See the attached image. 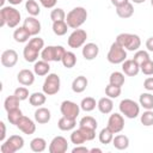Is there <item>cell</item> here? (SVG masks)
<instances>
[{
  "label": "cell",
  "instance_id": "cell-55",
  "mask_svg": "<svg viewBox=\"0 0 153 153\" xmlns=\"http://www.w3.org/2000/svg\"><path fill=\"white\" fill-rule=\"evenodd\" d=\"M90 152H91V153H96V152H97V153H100L102 149H100V148H92V149H90Z\"/></svg>",
  "mask_w": 153,
  "mask_h": 153
},
{
  "label": "cell",
  "instance_id": "cell-29",
  "mask_svg": "<svg viewBox=\"0 0 153 153\" xmlns=\"http://www.w3.org/2000/svg\"><path fill=\"white\" fill-rule=\"evenodd\" d=\"M139 104L146 110H152L153 109V94L149 92L141 93L139 98Z\"/></svg>",
  "mask_w": 153,
  "mask_h": 153
},
{
  "label": "cell",
  "instance_id": "cell-10",
  "mask_svg": "<svg viewBox=\"0 0 153 153\" xmlns=\"http://www.w3.org/2000/svg\"><path fill=\"white\" fill-rule=\"evenodd\" d=\"M86 38H87V33L85 30L82 29H75L68 37L67 39V43L71 48H80L85 44L86 42Z\"/></svg>",
  "mask_w": 153,
  "mask_h": 153
},
{
  "label": "cell",
  "instance_id": "cell-51",
  "mask_svg": "<svg viewBox=\"0 0 153 153\" xmlns=\"http://www.w3.org/2000/svg\"><path fill=\"white\" fill-rule=\"evenodd\" d=\"M129 0H111V4L115 6V7H120V6H123L126 4H128Z\"/></svg>",
  "mask_w": 153,
  "mask_h": 153
},
{
  "label": "cell",
  "instance_id": "cell-16",
  "mask_svg": "<svg viewBox=\"0 0 153 153\" xmlns=\"http://www.w3.org/2000/svg\"><path fill=\"white\" fill-rule=\"evenodd\" d=\"M16 127L19 130H22L24 134H26V135H31V134H33L36 131V124H35V122L31 118L26 117V116H23L19 120V122L17 123Z\"/></svg>",
  "mask_w": 153,
  "mask_h": 153
},
{
  "label": "cell",
  "instance_id": "cell-26",
  "mask_svg": "<svg viewBox=\"0 0 153 153\" xmlns=\"http://www.w3.org/2000/svg\"><path fill=\"white\" fill-rule=\"evenodd\" d=\"M112 145H114V147L116 149H120V151L127 149L128 146H129V139H128V136H126L123 134H118V135L114 136Z\"/></svg>",
  "mask_w": 153,
  "mask_h": 153
},
{
  "label": "cell",
  "instance_id": "cell-46",
  "mask_svg": "<svg viewBox=\"0 0 153 153\" xmlns=\"http://www.w3.org/2000/svg\"><path fill=\"white\" fill-rule=\"evenodd\" d=\"M140 71L145 75H153V61L151 59L145 61L142 65H140Z\"/></svg>",
  "mask_w": 153,
  "mask_h": 153
},
{
  "label": "cell",
  "instance_id": "cell-21",
  "mask_svg": "<svg viewBox=\"0 0 153 153\" xmlns=\"http://www.w3.org/2000/svg\"><path fill=\"white\" fill-rule=\"evenodd\" d=\"M97 108H98V110L102 114H105V115L106 114H110L112 111V109H114V102L109 97H103V98H100L98 100Z\"/></svg>",
  "mask_w": 153,
  "mask_h": 153
},
{
  "label": "cell",
  "instance_id": "cell-49",
  "mask_svg": "<svg viewBox=\"0 0 153 153\" xmlns=\"http://www.w3.org/2000/svg\"><path fill=\"white\" fill-rule=\"evenodd\" d=\"M143 87L147 91H153V76H149L147 79H145L143 81Z\"/></svg>",
  "mask_w": 153,
  "mask_h": 153
},
{
  "label": "cell",
  "instance_id": "cell-5",
  "mask_svg": "<svg viewBox=\"0 0 153 153\" xmlns=\"http://www.w3.org/2000/svg\"><path fill=\"white\" fill-rule=\"evenodd\" d=\"M65 53H66V49L62 45H48L42 49L41 57L42 60L48 61V62H51V61L59 62L62 60Z\"/></svg>",
  "mask_w": 153,
  "mask_h": 153
},
{
  "label": "cell",
  "instance_id": "cell-24",
  "mask_svg": "<svg viewBox=\"0 0 153 153\" xmlns=\"http://www.w3.org/2000/svg\"><path fill=\"white\" fill-rule=\"evenodd\" d=\"M76 126V120L74 118H69V117H66V116H62L59 122H57V127L60 130H63V131H68V130H72L74 129Z\"/></svg>",
  "mask_w": 153,
  "mask_h": 153
},
{
  "label": "cell",
  "instance_id": "cell-25",
  "mask_svg": "<svg viewBox=\"0 0 153 153\" xmlns=\"http://www.w3.org/2000/svg\"><path fill=\"white\" fill-rule=\"evenodd\" d=\"M30 37H31L30 32H29L24 26H19V27L16 29L14 32H13V38H14V41L18 42V43H25V42L29 41Z\"/></svg>",
  "mask_w": 153,
  "mask_h": 153
},
{
  "label": "cell",
  "instance_id": "cell-1",
  "mask_svg": "<svg viewBox=\"0 0 153 153\" xmlns=\"http://www.w3.org/2000/svg\"><path fill=\"white\" fill-rule=\"evenodd\" d=\"M44 48V41L37 36H35L33 38H31L29 41V43L24 47L23 50V56L25 59L26 62H36L39 55V51H42V49Z\"/></svg>",
  "mask_w": 153,
  "mask_h": 153
},
{
  "label": "cell",
  "instance_id": "cell-48",
  "mask_svg": "<svg viewBox=\"0 0 153 153\" xmlns=\"http://www.w3.org/2000/svg\"><path fill=\"white\" fill-rule=\"evenodd\" d=\"M39 2H41L42 6L45 7V8H53V7L56 5L57 0H39Z\"/></svg>",
  "mask_w": 153,
  "mask_h": 153
},
{
  "label": "cell",
  "instance_id": "cell-42",
  "mask_svg": "<svg viewBox=\"0 0 153 153\" xmlns=\"http://www.w3.org/2000/svg\"><path fill=\"white\" fill-rule=\"evenodd\" d=\"M71 141H72V143H74L75 146H78V145H82L86 140H85L82 133L80 131V129L78 128L76 130H73L72 131V134H71Z\"/></svg>",
  "mask_w": 153,
  "mask_h": 153
},
{
  "label": "cell",
  "instance_id": "cell-30",
  "mask_svg": "<svg viewBox=\"0 0 153 153\" xmlns=\"http://www.w3.org/2000/svg\"><path fill=\"white\" fill-rule=\"evenodd\" d=\"M30 148L32 152L41 153L47 148V141L43 137H35L30 142Z\"/></svg>",
  "mask_w": 153,
  "mask_h": 153
},
{
  "label": "cell",
  "instance_id": "cell-20",
  "mask_svg": "<svg viewBox=\"0 0 153 153\" xmlns=\"http://www.w3.org/2000/svg\"><path fill=\"white\" fill-rule=\"evenodd\" d=\"M50 117H51V114H50V110L47 109V108H43V106H39L36 111H35V121L39 124H45L50 121Z\"/></svg>",
  "mask_w": 153,
  "mask_h": 153
},
{
  "label": "cell",
  "instance_id": "cell-47",
  "mask_svg": "<svg viewBox=\"0 0 153 153\" xmlns=\"http://www.w3.org/2000/svg\"><path fill=\"white\" fill-rule=\"evenodd\" d=\"M14 94L20 99V100H25L27 99L30 96H29V90L25 87V86H19L14 90Z\"/></svg>",
  "mask_w": 153,
  "mask_h": 153
},
{
  "label": "cell",
  "instance_id": "cell-6",
  "mask_svg": "<svg viewBox=\"0 0 153 153\" xmlns=\"http://www.w3.org/2000/svg\"><path fill=\"white\" fill-rule=\"evenodd\" d=\"M108 61L112 65H120L123 63L127 60V51L123 47H121L116 41L110 45L108 56H106Z\"/></svg>",
  "mask_w": 153,
  "mask_h": 153
},
{
  "label": "cell",
  "instance_id": "cell-37",
  "mask_svg": "<svg viewBox=\"0 0 153 153\" xmlns=\"http://www.w3.org/2000/svg\"><path fill=\"white\" fill-rule=\"evenodd\" d=\"M25 10L32 17H36V16H38L41 13V7L35 0H27L25 2Z\"/></svg>",
  "mask_w": 153,
  "mask_h": 153
},
{
  "label": "cell",
  "instance_id": "cell-34",
  "mask_svg": "<svg viewBox=\"0 0 153 153\" xmlns=\"http://www.w3.org/2000/svg\"><path fill=\"white\" fill-rule=\"evenodd\" d=\"M98 139L100 141V143L103 145H108L110 142H112V139H114V133L110 130L109 127H105L100 130L99 135H98Z\"/></svg>",
  "mask_w": 153,
  "mask_h": 153
},
{
  "label": "cell",
  "instance_id": "cell-15",
  "mask_svg": "<svg viewBox=\"0 0 153 153\" xmlns=\"http://www.w3.org/2000/svg\"><path fill=\"white\" fill-rule=\"evenodd\" d=\"M23 26L30 32L31 36H37L41 32V23L36 17L30 16V17L25 18L24 23H23Z\"/></svg>",
  "mask_w": 153,
  "mask_h": 153
},
{
  "label": "cell",
  "instance_id": "cell-38",
  "mask_svg": "<svg viewBox=\"0 0 153 153\" xmlns=\"http://www.w3.org/2000/svg\"><path fill=\"white\" fill-rule=\"evenodd\" d=\"M96 105H97V103H96V99H94V98H92V97H86V98H84V99L81 100V103H80V109L84 110V111H86V112H90V111H92V110L96 109Z\"/></svg>",
  "mask_w": 153,
  "mask_h": 153
},
{
  "label": "cell",
  "instance_id": "cell-28",
  "mask_svg": "<svg viewBox=\"0 0 153 153\" xmlns=\"http://www.w3.org/2000/svg\"><path fill=\"white\" fill-rule=\"evenodd\" d=\"M47 100V94L44 92H33L30 97H29V102L32 106H37L39 108L41 105H43Z\"/></svg>",
  "mask_w": 153,
  "mask_h": 153
},
{
  "label": "cell",
  "instance_id": "cell-13",
  "mask_svg": "<svg viewBox=\"0 0 153 153\" xmlns=\"http://www.w3.org/2000/svg\"><path fill=\"white\" fill-rule=\"evenodd\" d=\"M68 149V142L63 136H55L49 145V153H65Z\"/></svg>",
  "mask_w": 153,
  "mask_h": 153
},
{
  "label": "cell",
  "instance_id": "cell-17",
  "mask_svg": "<svg viewBox=\"0 0 153 153\" xmlns=\"http://www.w3.org/2000/svg\"><path fill=\"white\" fill-rule=\"evenodd\" d=\"M17 80L23 86H30L35 82V72L30 69H22L17 74Z\"/></svg>",
  "mask_w": 153,
  "mask_h": 153
},
{
  "label": "cell",
  "instance_id": "cell-31",
  "mask_svg": "<svg viewBox=\"0 0 153 153\" xmlns=\"http://www.w3.org/2000/svg\"><path fill=\"white\" fill-rule=\"evenodd\" d=\"M68 25L66 23V20H57V22H53V32L56 36H63L67 33L68 30Z\"/></svg>",
  "mask_w": 153,
  "mask_h": 153
},
{
  "label": "cell",
  "instance_id": "cell-56",
  "mask_svg": "<svg viewBox=\"0 0 153 153\" xmlns=\"http://www.w3.org/2000/svg\"><path fill=\"white\" fill-rule=\"evenodd\" d=\"M134 4H142V2H145L146 0H131Z\"/></svg>",
  "mask_w": 153,
  "mask_h": 153
},
{
  "label": "cell",
  "instance_id": "cell-45",
  "mask_svg": "<svg viewBox=\"0 0 153 153\" xmlns=\"http://www.w3.org/2000/svg\"><path fill=\"white\" fill-rule=\"evenodd\" d=\"M79 129L82 133V135H84L86 141H91V140H93L96 137V129L87 128V127H81V126H79Z\"/></svg>",
  "mask_w": 153,
  "mask_h": 153
},
{
  "label": "cell",
  "instance_id": "cell-52",
  "mask_svg": "<svg viewBox=\"0 0 153 153\" xmlns=\"http://www.w3.org/2000/svg\"><path fill=\"white\" fill-rule=\"evenodd\" d=\"M0 127H1L0 141H4V140H5V136H6V127H5V123H4V122H0Z\"/></svg>",
  "mask_w": 153,
  "mask_h": 153
},
{
  "label": "cell",
  "instance_id": "cell-4",
  "mask_svg": "<svg viewBox=\"0 0 153 153\" xmlns=\"http://www.w3.org/2000/svg\"><path fill=\"white\" fill-rule=\"evenodd\" d=\"M116 42L121 47H123L124 49H127L129 51H136V50H139V48L141 45L140 37L135 33H128V32H122V33L117 35Z\"/></svg>",
  "mask_w": 153,
  "mask_h": 153
},
{
  "label": "cell",
  "instance_id": "cell-53",
  "mask_svg": "<svg viewBox=\"0 0 153 153\" xmlns=\"http://www.w3.org/2000/svg\"><path fill=\"white\" fill-rule=\"evenodd\" d=\"M146 48H147V50L153 51V37H149L146 41Z\"/></svg>",
  "mask_w": 153,
  "mask_h": 153
},
{
  "label": "cell",
  "instance_id": "cell-23",
  "mask_svg": "<svg viewBox=\"0 0 153 153\" xmlns=\"http://www.w3.org/2000/svg\"><path fill=\"white\" fill-rule=\"evenodd\" d=\"M49 71H50V65L48 61L41 60V61H36L33 65V72L38 76H43V75L49 74Z\"/></svg>",
  "mask_w": 153,
  "mask_h": 153
},
{
  "label": "cell",
  "instance_id": "cell-32",
  "mask_svg": "<svg viewBox=\"0 0 153 153\" xmlns=\"http://www.w3.org/2000/svg\"><path fill=\"white\" fill-rule=\"evenodd\" d=\"M19 103H20V99L13 93L12 96H8L5 102H4V108L6 111H10V110H13V109H17L19 108Z\"/></svg>",
  "mask_w": 153,
  "mask_h": 153
},
{
  "label": "cell",
  "instance_id": "cell-33",
  "mask_svg": "<svg viewBox=\"0 0 153 153\" xmlns=\"http://www.w3.org/2000/svg\"><path fill=\"white\" fill-rule=\"evenodd\" d=\"M124 73L122 72H112L110 74V78H109V84L114 85V86H118V87H122L123 84H124Z\"/></svg>",
  "mask_w": 153,
  "mask_h": 153
},
{
  "label": "cell",
  "instance_id": "cell-22",
  "mask_svg": "<svg viewBox=\"0 0 153 153\" xmlns=\"http://www.w3.org/2000/svg\"><path fill=\"white\" fill-rule=\"evenodd\" d=\"M87 84H88V81H87L86 76L79 75V76H76L73 80V82H72V90L75 93H81V92H84L86 90Z\"/></svg>",
  "mask_w": 153,
  "mask_h": 153
},
{
  "label": "cell",
  "instance_id": "cell-40",
  "mask_svg": "<svg viewBox=\"0 0 153 153\" xmlns=\"http://www.w3.org/2000/svg\"><path fill=\"white\" fill-rule=\"evenodd\" d=\"M79 126H81V127H87V128H92V129H97L98 123H97L96 118H93L92 116H84V117L80 120Z\"/></svg>",
  "mask_w": 153,
  "mask_h": 153
},
{
  "label": "cell",
  "instance_id": "cell-7",
  "mask_svg": "<svg viewBox=\"0 0 153 153\" xmlns=\"http://www.w3.org/2000/svg\"><path fill=\"white\" fill-rule=\"evenodd\" d=\"M118 108H120V112L127 118H136L140 114V104H137L133 99L127 98L121 100Z\"/></svg>",
  "mask_w": 153,
  "mask_h": 153
},
{
  "label": "cell",
  "instance_id": "cell-12",
  "mask_svg": "<svg viewBox=\"0 0 153 153\" xmlns=\"http://www.w3.org/2000/svg\"><path fill=\"white\" fill-rule=\"evenodd\" d=\"M108 127L110 128V130L114 133V134H118L123 130L124 128V118H123V115L118 114V112H115V114H111L109 120H108Z\"/></svg>",
  "mask_w": 153,
  "mask_h": 153
},
{
  "label": "cell",
  "instance_id": "cell-9",
  "mask_svg": "<svg viewBox=\"0 0 153 153\" xmlns=\"http://www.w3.org/2000/svg\"><path fill=\"white\" fill-rule=\"evenodd\" d=\"M24 147V139L19 135H11L0 147L2 153H14Z\"/></svg>",
  "mask_w": 153,
  "mask_h": 153
},
{
  "label": "cell",
  "instance_id": "cell-50",
  "mask_svg": "<svg viewBox=\"0 0 153 153\" xmlns=\"http://www.w3.org/2000/svg\"><path fill=\"white\" fill-rule=\"evenodd\" d=\"M88 152H90V149L87 147H85V146H81V145L75 146L72 149V153H88Z\"/></svg>",
  "mask_w": 153,
  "mask_h": 153
},
{
  "label": "cell",
  "instance_id": "cell-43",
  "mask_svg": "<svg viewBox=\"0 0 153 153\" xmlns=\"http://www.w3.org/2000/svg\"><path fill=\"white\" fill-rule=\"evenodd\" d=\"M140 121H141V123H142L145 127H151V126H153V111H152V110H146V111L141 115Z\"/></svg>",
  "mask_w": 153,
  "mask_h": 153
},
{
  "label": "cell",
  "instance_id": "cell-2",
  "mask_svg": "<svg viewBox=\"0 0 153 153\" xmlns=\"http://www.w3.org/2000/svg\"><path fill=\"white\" fill-rule=\"evenodd\" d=\"M20 22V12L12 7V6H4L0 10V26L7 25L8 27L13 29L18 26Z\"/></svg>",
  "mask_w": 153,
  "mask_h": 153
},
{
  "label": "cell",
  "instance_id": "cell-19",
  "mask_svg": "<svg viewBox=\"0 0 153 153\" xmlns=\"http://www.w3.org/2000/svg\"><path fill=\"white\" fill-rule=\"evenodd\" d=\"M122 71L128 76H135L140 72V66L133 59L131 60H126L122 63Z\"/></svg>",
  "mask_w": 153,
  "mask_h": 153
},
{
  "label": "cell",
  "instance_id": "cell-18",
  "mask_svg": "<svg viewBox=\"0 0 153 153\" xmlns=\"http://www.w3.org/2000/svg\"><path fill=\"white\" fill-rule=\"evenodd\" d=\"M99 54V48L96 43H86L82 47V56L85 60H94Z\"/></svg>",
  "mask_w": 153,
  "mask_h": 153
},
{
  "label": "cell",
  "instance_id": "cell-58",
  "mask_svg": "<svg viewBox=\"0 0 153 153\" xmlns=\"http://www.w3.org/2000/svg\"><path fill=\"white\" fill-rule=\"evenodd\" d=\"M151 5H152V7H153V0H151Z\"/></svg>",
  "mask_w": 153,
  "mask_h": 153
},
{
  "label": "cell",
  "instance_id": "cell-36",
  "mask_svg": "<svg viewBox=\"0 0 153 153\" xmlns=\"http://www.w3.org/2000/svg\"><path fill=\"white\" fill-rule=\"evenodd\" d=\"M23 116H24V115H23V112H22V110H20L19 108L7 111V120H8V122H10L11 124H14V126H17V123L19 122V120H20Z\"/></svg>",
  "mask_w": 153,
  "mask_h": 153
},
{
  "label": "cell",
  "instance_id": "cell-14",
  "mask_svg": "<svg viewBox=\"0 0 153 153\" xmlns=\"http://www.w3.org/2000/svg\"><path fill=\"white\" fill-rule=\"evenodd\" d=\"M18 62V54L13 49H7L1 54V65L7 68H12Z\"/></svg>",
  "mask_w": 153,
  "mask_h": 153
},
{
  "label": "cell",
  "instance_id": "cell-3",
  "mask_svg": "<svg viewBox=\"0 0 153 153\" xmlns=\"http://www.w3.org/2000/svg\"><path fill=\"white\" fill-rule=\"evenodd\" d=\"M87 19V11L81 7H74L73 10H71L67 16H66V23L71 29H79Z\"/></svg>",
  "mask_w": 153,
  "mask_h": 153
},
{
  "label": "cell",
  "instance_id": "cell-35",
  "mask_svg": "<svg viewBox=\"0 0 153 153\" xmlns=\"http://www.w3.org/2000/svg\"><path fill=\"white\" fill-rule=\"evenodd\" d=\"M61 62H62L63 67H66V68H72V67H74L75 63H76V56H75L74 53L66 50V53H65V55H63Z\"/></svg>",
  "mask_w": 153,
  "mask_h": 153
},
{
  "label": "cell",
  "instance_id": "cell-39",
  "mask_svg": "<svg viewBox=\"0 0 153 153\" xmlns=\"http://www.w3.org/2000/svg\"><path fill=\"white\" fill-rule=\"evenodd\" d=\"M121 87H118V86H114V85H111V84H109L106 87H105V94H106V97H109V98H111V99H114V98H117L118 96H121Z\"/></svg>",
  "mask_w": 153,
  "mask_h": 153
},
{
  "label": "cell",
  "instance_id": "cell-41",
  "mask_svg": "<svg viewBox=\"0 0 153 153\" xmlns=\"http://www.w3.org/2000/svg\"><path fill=\"white\" fill-rule=\"evenodd\" d=\"M151 57H149V54L146 51V50H136V53L134 54V57H133V60L140 66V65H142L145 61H147V60H149Z\"/></svg>",
  "mask_w": 153,
  "mask_h": 153
},
{
  "label": "cell",
  "instance_id": "cell-8",
  "mask_svg": "<svg viewBox=\"0 0 153 153\" xmlns=\"http://www.w3.org/2000/svg\"><path fill=\"white\" fill-rule=\"evenodd\" d=\"M60 86H61L60 76L55 73H50L45 78V80L43 82V86H42V90L47 96H53V94H56L60 91Z\"/></svg>",
  "mask_w": 153,
  "mask_h": 153
},
{
  "label": "cell",
  "instance_id": "cell-57",
  "mask_svg": "<svg viewBox=\"0 0 153 153\" xmlns=\"http://www.w3.org/2000/svg\"><path fill=\"white\" fill-rule=\"evenodd\" d=\"M4 1H5V0H0V5H1V7H4Z\"/></svg>",
  "mask_w": 153,
  "mask_h": 153
},
{
  "label": "cell",
  "instance_id": "cell-11",
  "mask_svg": "<svg viewBox=\"0 0 153 153\" xmlns=\"http://www.w3.org/2000/svg\"><path fill=\"white\" fill-rule=\"evenodd\" d=\"M60 111H61L62 116L76 120V117L80 112V105H78L76 103H74L72 100H63L61 103Z\"/></svg>",
  "mask_w": 153,
  "mask_h": 153
},
{
  "label": "cell",
  "instance_id": "cell-27",
  "mask_svg": "<svg viewBox=\"0 0 153 153\" xmlns=\"http://www.w3.org/2000/svg\"><path fill=\"white\" fill-rule=\"evenodd\" d=\"M116 13L120 18H123V19H127V18H130L133 14H134V7L130 2L123 5V6H120V7H116Z\"/></svg>",
  "mask_w": 153,
  "mask_h": 153
},
{
  "label": "cell",
  "instance_id": "cell-44",
  "mask_svg": "<svg viewBox=\"0 0 153 153\" xmlns=\"http://www.w3.org/2000/svg\"><path fill=\"white\" fill-rule=\"evenodd\" d=\"M50 19L53 22H57V20H66V13L62 8H54L50 12Z\"/></svg>",
  "mask_w": 153,
  "mask_h": 153
},
{
  "label": "cell",
  "instance_id": "cell-54",
  "mask_svg": "<svg viewBox=\"0 0 153 153\" xmlns=\"http://www.w3.org/2000/svg\"><path fill=\"white\" fill-rule=\"evenodd\" d=\"M11 5H19V4H22L23 2V0H7Z\"/></svg>",
  "mask_w": 153,
  "mask_h": 153
}]
</instances>
